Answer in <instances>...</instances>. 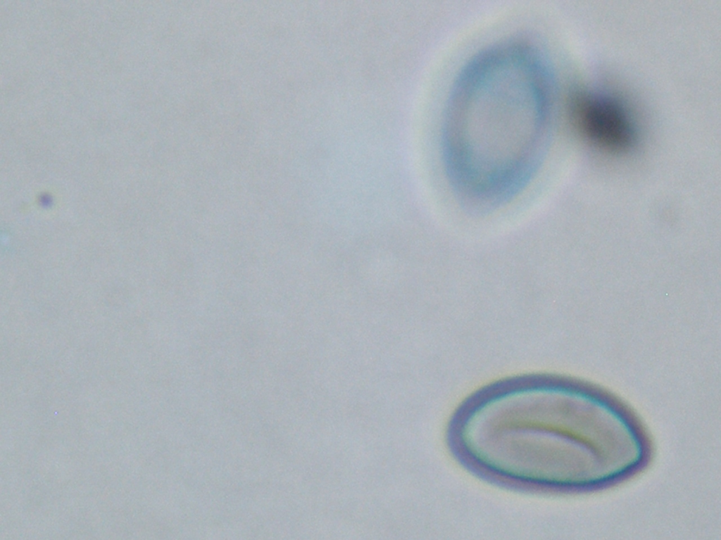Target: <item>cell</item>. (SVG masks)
Segmentation results:
<instances>
[{"instance_id":"1","label":"cell","mask_w":721,"mask_h":540,"mask_svg":"<svg viewBox=\"0 0 721 540\" xmlns=\"http://www.w3.org/2000/svg\"><path fill=\"white\" fill-rule=\"evenodd\" d=\"M574 124L587 141L613 153L627 151L634 144L633 124L616 101L591 94L577 95L572 102Z\"/></svg>"}]
</instances>
